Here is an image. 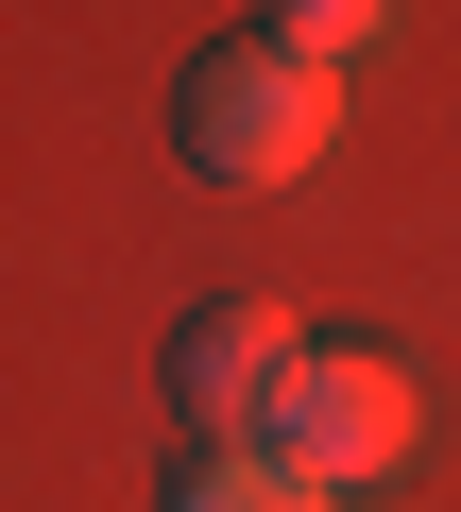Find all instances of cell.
Returning <instances> with one entry per match:
<instances>
[{
	"mask_svg": "<svg viewBox=\"0 0 461 512\" xmlns=\"http://www.w3.org/2000/svg\"><path fill=\"white\" fill-rule=\"evenodd\" d=\"M171 137H188V171L274 188V171H308V154L342 137V69H325V52H291V35H240V52H205V69H188Z\"/></svg>",
	"mask_w": 461,
	"mask_h": 512,
	"instance_id": "obj_1",
	"label": "cell"
},
{
	"mask_svg": "<svg viewBox=\"0 0 461 512\" xmlns=\"http://www.w3.org/2000/svg\"><path fill=\"white\" fill-rule=\"evenodd\" d=\"M257 461H291L308 495L393 478V461H410V376L359 359V342H291V376L257 393Z\"/></svg>",
	"mask_w": 461,
	"mask_h": 512,
	"instance_id": "obj_2",
	"label": "cell"
},
{
	"mask_svg": "<svg viewBox=\"0 0 461 512\" xmlns=\"http://www.w3.org/2000/svg\"><path fill=\"white\" fill-rule=\"evenodd\" d=\"M274 376H291V308H205V325L171 342V410H188L205 444H240Z\"/></svg>",
	"mask_w": 461,
	"mask_h": 512,
	"instance_id": "obj_3",
	"label": "cell"
},
{
	"mask_svg": "<svg viewBox=\"0 0 461 512\" xmlns=\"http://www.w3.org/2000/svg\"><path fill=\"white\" fill-rule=\"evenodd\" d=\"M171 512H342V495H308V478L257 461V444H205V478H171Z\"/></svg>",
	"mask_w": 461,
	"mask_h": 512,
	"instance_id": "obj_4",
	"label": "cell"
},
{
	"mask_svg": "<svg viewBox=\"0 0 461 512\" xmlns=\"http://www.w3.org/2000/svg\"><path fill=\"white\" fill-rule=\"evenodd\" d=\"M274 35H291V52H325V69H342V52H359V35H376V0H274Z\"/></svg>",
	"mask_w": 461,
	"mask_h": 512,
	"instance_id": "obj_5",
	"label": "cell"
}]
</instances>
